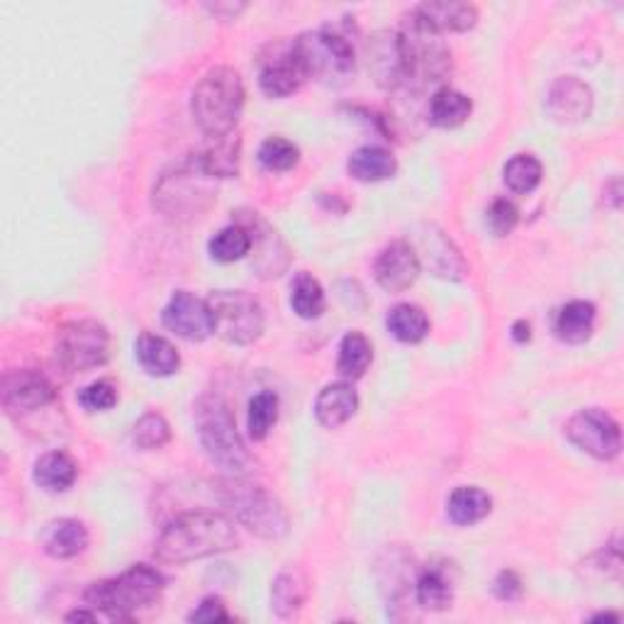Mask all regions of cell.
Returning <instances> with one entry per match:
<instances>
[{"label": "cell", "instance_id": "obj_23", "mask_svg": "<svg viewBox=\"0 0 624 624\" xmlns=\"http://www.w3.org/2000/svg\"><path fill=\"white\" fill-rule=\"evenodd\" d=\"M310 593V583L303 569L298 566H288L271 585V607L279 617H293L303 610Z\"/></svg>", "mask_w": 624, "mask_h": 624}, {"label": "cell", "instance_id": "obj_5", "mask_svg": "<svg viewBox=\"0 0 624 624\" xmlns=\"http://www.w3.org/2000/svg\"><path fill=\"white\" fill-rule=\"evenodd\" d=\"M164 591V578L152 566L137 563L112 581L94 583L86 591V603L110 620H130L137 610L152 605Z\"/></svg>", "mask_w": 624, "mask_h": 624}, {"label": "cell", "instance_id": "obj_42", "mask_svg": "<svg viewBox=\"0 0 624 624\" xmlns=\"http://www.w3.org/2000/svg\"><path fill=\"white\" fill-rule=\"evenodd\" d=\"M189 620L191 622H227L229 612L219 598H205L203 603L191 612Z\"/></svg>", "mask_w": 624, "mask_h": 624}, {"label": "cell", "instance_id": "obj_30", "mask_svg": "<svg viewBox=\"0 0 624 624\" xmlns=\"http://www.w3.org/2000/svg\"><path fill=\"white\" fill-rule=\"evenodd\" d=\"M374 359V346L362 332H346L340 344V359L337 372L346 380L362 378Z\"/></svg>", "mask_w": 624, "mask_h": 624}, {"label": "cell", "instance_id": "obj_13", "mask_svg": "<svg viewBox=\"0 0 624 624\" xmlns=\"http://www.w3.org/2000/svg\"><path fill=\"white\" fill-rule=\"evenodd\" d=\"M161 322H164L166 330L189 342H203L215 334L213 310L207 305V300H201L189 291L173 293L169 305L161 312Z\"/></svg>", "mask_w": 624, "mask_h": 624}, {"label": "cell", "instance_id": "obj_9", "mask_svg": "<svg viewBox=\"0 0 624 624\" xmlns=\"http://www.w3.org/2000/svg\"><path fill=\"white\" fill-rule=\"evenodd\" d=\"M56 359L68 374H84L110 359V332L98 320H78L60 332Z\"/></svg>", "mask_w": 624, "mask_h": 624}, {"label": "cell", "instance_id": "obj_16", "mask_svg": "<svg viewBox=\"0 0 624 624\" xmlns=\"http://www.w3.org/2000/svg\"><path fill=\"white\" fill-rule=\"evenodd\" d=\"M422 271L418 254H415L410 241H390V245L378 254L374 263V273L378 286L388 293H402L418 281Z\"/></svg>", "mask_w": 624, "mask_h": 624}, {"label": "cell", "instance_id": "obj_15", "mask_svg": "<svg viewBox=\"0 0 624 624\" xmlns=\"http://www.w3.org/2000/svg\"><path fill=\"white\" fill-rule=\"evenodd\" d=\"M415 239V254H418L420 266L424 263L439 279L447 281H459L464 279L466 273V263L464 257H461L459 249L452 245V239H447L444 233H439L437 227H422Z\"/></svg>", "mask_w": 624, "mask_h": 624}, {"label": "cell", "instance_id": "obj_32", "mask_svg": "<svg viewBox=\"0 0 624 624\" xmlns=\"http://www.w3.org/2000/svg\"><path fill=\"white\" fill-rule=\"evenodd\" d=\"M207 251H211V257L219 263H233L249 257L251 251L249 229L241 223L219 229V233L211 239V245H207Z\"/></svg>", "mask_w": 624, "mask_h": 624}, {"label": "cell", "instance_id": "obj_28", "mask_svg": "<svg viewBox=\"0 0 624 624\" xmlns=\"http://www.w3.org/2000/svg\"><path fill=\"white\" fill-rule=\"evenodd\" d=\"M493 501L491 495L476 488V485H461L447 501V515L452 519L454 525L469 527L481 523L483 517L491 515Z\"/></svg>", "mask_w": 624, "mask_h": 624}, {"label": "cell", "instance_id": "obj_2", "mask_svg": "<svg viewBox=\"0 0 624 624\" xmlns=\"http://www.w3.org/2000/svg\"><path fill=\"white\" fill-rule=\"evenodd\" d=\"M245 84H241V76L235 68L217 66L207 72L193 90V120L203 135L213 137V140L233 135L241 110H245Z\"/></svg>", "mask_w": 624, "mask_h": 624}, {"label": "cell", "instance_id": "obj_36", "mask_svg": "<svg viewBox=\"0 0 624 624\" xmlns=\"http://www.w3.org/2000/svg\"><path fill=\"white\" fill-rule=\"evenodd\" d=\"M291 305L298 318L303 320H315L325 312V291L318 279H312L310 273H298L293 281V293H291Z\"/></svg>", "mask_w": 624, "mask_h": 624}, {"label": "cell", "instance_id": "obj_45", "mask_svg": "<svg viewBox=\"0 0 624 624\" xmlns=\"http://www.w3.org/2000/svg\"><path fill=\"white\" fill-rule=\"evenodd\" d=\"M66 620H68V622H94V620H96V615H94V612L76 610V612H72V615H68Z\"/></svg>", "mask_w": 624, "mask_h": 624}, {"label": "cell", "instance_id": "obj_22", "mask_svg": "<svg viewBox=\"0 0 624 624\" xmlns=\"http://www.w3.org/2000/svg\"><path fill=\"white\" fill-rule=\"evenodd\" d=\"M88 529L78 519H56L42 531V549L52 559H74L88 549Z\"/></svg>", "mask_w": 624, "mask_h": 624}, {"label": "cell", "instance_id": "obj_10", "mask_svg": "<svg viewBox=\"0 0 624 624\" xmlns=\"http://www.w3.org/2000/svg\"><path fill=\"white\" fill-rule=\"evenodd\" d=\"M0 400H3L10 420L28 424L34 415L56 410V388L44 374L32 372V368H20V372H8L3 376Z\"/></svg>", "mask_w": 624, "mask_h": 624}, {"label": "cell", "instance_id": "obj_12", "mask_svg": "<svg viewBox=\"0 0 624 624\" xmlns=\"http://www.w3.org/2000/svg\"><path fill=\"white\" fill-rule=\"evenodd\" d=\"M366 64L380 88L408 84V52L400 32H376L366 40Z\"/></svg>", "mask_w": 624, "mask_h": 624}, {"label": "cell", "instance_id": "obj_7", "mask_svg": "<svg viewBox=\"0 0 624 624\" xmlns=\"http://www.w3.org/2000/svg\"><path fill=\"white\" fill-rule=\"evenodd\" d=\"M213 310L215 334L229 344L247 346L257 342L263 334V310L245 291H215L207 298Z\"/></svg>", "mask_w": 624, "mask_h": 624}, {"label": "cell", "instance_id": "obj_37", "mask_svg": "<svg viewBox=\"0 0 624 624\" xmlns=\"http://www.w3.org/2000/svg\"><path fill=\"white\" fill-rule=\"evenodd\" d=\"M132 442L137 449L152 452V449H161L171 442V427L164 415L159 412H147L142 415L137 424L132 427Z\"/></svg>", "mask_w": 624, "mask_h": 624}, {"label": "cell", "instance_id": "obj_40", "mask_svg": "<svg viewBox=\"0 0 624 624\" xmlns=\"http://www.w3.org/2000/svg\"><path fill=\"white\" fill-rule=\"evenodd\" d=\"M485 223H488L493 235H498V237L510 235L519 223V207L507 198L495 201L488 207V213H485Z\"/></svg>", "mask_w": 624, "mask_h": 624}, {"label": "cell", "instance_id": "obj_6", "mask_svg": "<svg viewBox=\"0 0 624 624\" xmlns=\"http://www.w3.org/2000/svg\"><path fill=\"white\" fill-rule=\"evenodd\" d=\"M219 501L251 535L261 539H281L288 535L291 517H288L286 507L279 498H273L269 491L259 488V485H251L239 478L225 481L219 485Z\"/></svg>", "mask_w": 624, "mask_h": 624}, {"label": "cell", "instance_id": "obj_34", "mask_svg": "<svg viewBox=\"0 0 624 624\" xmlns=\"http://www.w3.org/2000/svg\"><path fill=\"white\" fill-rule=\"evenodd\" d=\"M541 176H545V166L535 154H517L505 164V183L513 193H531L541 183Z\"/></svg>", "mask_w": 624, "mask_h": 624}, {"label": "cell", "instance_id": "obj_38", "mask_svg": "<svg viewBox=\"0 0 624 624\" xmlns=\"http://www.w3.org/2000/svg\"><path fill=\"white\" fill-rule=\"evenodd\" d=\"M259 161L269 171H291L300 161V149L283 137H269L259 147Z\"/></svg>", "mask_w": 624, "mask_h": 624}, {"label": "cell", "instance_id": "obj_35", "mask_svg": "<svg viewBox=\"0 0 624 624\" xmlns=\"http://www.w3.org/2000/svg\"><path fill=\"white\" fill-rule=\"evenodd\" d=\"M279 420V396L271 390L257 392L249 402V415H247V430L254 442L269 437L271 427Z\"/></svg>", "mask_w": 624, "mask_h": 624}, {"label": "cell", "instance_id": "obj_21", "mask_svg": "<svg viewBox=\"0 0 624 624\" xmlns=\"http://www.w3.org/2000/svg\"><path fill=\"white\" fill-rule=\"evenodd\" d=\"M356 410H359V392L346 380L325 386L315 400V418L327 430H337V427L349 422Z\"/></svg>", "mask_w": 624, "mask_h": 624}, {"label": "cell", "instance_id": "obj_20", "mask_svg": "<svg viewBox=\"0 0 624 624\" xmlns=\"http://www.w3.org/2000/svg\"><path fill=\"white\" fill-rule=\"evenodd\" d=\"M454 593H456V569L452 561L444 559L427 563L418 575V583H415L418 605L432 612H442L447 607H452Z\"/></svg>", "mask_w": 624, "mask_h": 624}, {"label": "cell", "instance_id": "obj_44", "mask_svg": "<svg viewBox=\"0 0 624 624\" xmlns=\"http://www.w3.org/2000/svg\"><path fill=\"white\" fill-rule=\"evenodd\" d=\"M513 337H515V342H529L531 327H529L527 320H517L515 322V325H513Z\"/></svg>", "mask_w": 624, "mask_h": 624}, {"label": "cell", "instance_id": "obj_11", "mask_svg": "<svg viewBox=\"0 0 624 624\" xmlns=\"http://www.w3.org/2000/svg\"><path fill=\"white\" fill-rule=\"evenodd\" d=\"M563 432L571 439V444H575L581 452L598 461H612L615 456H620L622 449L620 424L605 410L585 408L581 412H575L573 418L566 422Z\"/></svg>", "mask_w": 624, "mask_h": 624}, {"label": "cell", "instance_id": "obj_31", "mask_svg": "<svg viewBox=\"0 0 624 624\" xmlns=\"http://www.w3.org/2000/svg\"><path fill=\"white\" fill-rule=\"evenodd\" d=\"M388 332L402 344H418L430 334V318L424 310L410 303H400L388 312Z\"/></svg>", "mask_w": 624, "mask_h": 624}, {"label": "cell", "instance_id": "obj_46", "mask_svg": "<svg viewBox=\"0 0 624 624\" xmlns=\"http://www.w3.org/2000/svg\"><path fill=\"white\" fill-rule=\"evenodd\" d=\"M593 620H612V622H617L620 617H617V615H610V612H603V615H595Z\"/></svg>", "mask_w": 624, "mask_h": 624}, {"label": "cell", "instance_id": "obj_24", "mask_svg": "<svg viewBox=\"0 0 624 624\" xmlns=\"http://www.w3.org/2000/svg\"><path fill=\"white\" fill-rule=\"evenodd\" d=\"M135 349H137V359H140L142 368L149 376L166 378L179 372L181 356L176 352V346H173L169 340L159 337V334L142 332L140 337H137Z\"/></svg>", "mask_w": 624, "mask_h": 624}, {"label": "cell", "instance_id": "obj_17", "mask_svg": "<svg viewBox=\"0 0 624 624\" xmlns=\"http://www.w3.org/2000/svg\"><path fill=\"white\" fill-rule=\"evenodd\" d=\"M310 78L305 60L300 56L295 44L286 47L283 52H276L269 62L263 64L259 86L269 98H286L295 94V90Z\"/></svg>", "mask_w": 624, "mask_h": 624}, {"label": "cell", "instance_id": "obj_29", "mask_svg": "<svg viewBox=\"0 0 624 624\" xmlns=\"http://www.w3.org/2000/svg\"><path fill=\"white\" fill-rule=\"evenodd\" d=\"M471 98L456 88L444 86L430 98V120L437 127H444V130H454V127L464 125L471 118Z\"/></svg>", "mask_w": 624, "mask_h": 624}, {"label": "cell", "instance_id": "obj_4", "mask_svg": "<svg viewBox=\"0 0 624 624\" xmlns=\"http://www.w3.org/2000/svg\"><path fill=\"white\" fill-rule=\"evenodd\" d=\"M211 173L198 159L161 176L154 189V207L173 223H193L217 201V189Z\"/></svg>", "mask_w": 624, "mask_h": 624}, {"label": "cell", "instance_id": "obj_19", "mask_svg": "<svg viewBox=\"0 0 624 624\" xmlns=\"http://www.w3.org/2000/svg\"><path fill=\"white\" fill-rule=\"evenodd\" d=\"M410 22L430 34L466 32L478 22V8L471 3H422L412 8Z\"/></svg>", "mask_w": 624, "mask_h": 624}, {"label": "cell", "instance_id": "obj_43", "mask_svg": "<svg viewBox=\"0 0 624 624\" xmlns=\"http://www.w3.org/2000/svg\"><path fill=\"white\" fill-rule=\"evenodd\" d=\"M207 10H211V13H215V15H225L227 13V18H237L241 10H245V6H223V3H215V6H205Z\"/></svg>", "mask_w": 624, "mask_h": 624}, {"label": "cell", "instance_id": "obj_14", "mask_svg": "<svg viewBox=\"0 0 624 624\" xmlns=\"http://www.w3.org/2000/svg\"><path fill=\"white\" fill-rule=\"evenodd\" d=\"M247 217H239L237 223L245 225L251 235V269H257L263 279H276L288 269L291 254L283 245L279 233L266 223L259 213H245Z\"/></svg>", "mask_w": 624, "mask_h": 624}, {"label": "cell", "instance_id": "obj_8", "mask_svg": "<svg viewBox=\"0 0 624 624\" xmlns=\"http://www.w3.org/2000/svg\"><path fill=\"white\" fill-rule=\"evenodd\" d=\"M300 56L305 60V66L312 76L320 78H337L354 72L356 50L349 34L337 28H322L318 32H305L293 40Z\"/></svg>", "mask_w": 624, "mask_h": 624}, {"label": "cell", "instance_id": "obj_25", "mask_svg": "<svg viewBox=\"0 0 624 624\" xmlns=\"http://www.w3.org/2000/svg\"><path fill=\"white\" fill-rule=\"evenodd\" d=\"M346 169H349V173L356 181L378 183V181H388L396 176L398 161L386 147L366 144V147L356 149V152L349 157V164H346Z\"/></svg>", "mask_w": 624, "mask_h": 624}, {"label": "cell", "instance_id": "obj_33", "mask_svg": "<svg viewBox=\"0 0 624 624\" xmlns=\"http://www.w3.org/2000/svg\"><path fill=\"white\" fill-rule=\"evenodd\" d=\"M239 140H233V135H227L215 140V147L205 149L198 161L213 179H233L239 171Z\"/></svg>", "mask_w": 624, "mask_h": 624}, {"label": "cell", "instance_id": "obj_39", "mask_svg": "<svg viewBox=\"0 0 624 624\" xmlns=\"http://www.w3.org/2000/svg\"><path fill=\"white\" fill-rule=\"evenodd\" d=\"M78 402L88 412H106L115 408V402H118V388H115V384L108 378L96 380V384H90L80 390Z\"/></svg>", "mask_w": 624, "mask_h": 624}, {"label": "cell", "instance_id": "obj_27", "mask_svg": "<svg viewBox=\"0 0 624 624\" xmlns=\"http://www.w3.org/2000/svg\"><path fill=\"white\" fill-rule=\"evenodd\" d=\"M78 478V464L66 452H50L34 464V483L47 493H64Z\"/></svg>", "mask_w": 624, "mask_h": 624}, {"label": "cell", "instance_id": "obj_41", "mask_svg": "<svg viewBox=\"0 0 624 624\" xmlns=\"http://www.w3.org/2000/svg\"><path fill=\"white\" fill-rule=\"evenodd\" d=\"M493 593L495 598L503 600V603H515V600H519L525 593L523 578H519L515 571H501L493 583Z\"/></svg>", "mask_w": 624, "mask_h": 624}, {"label": "cell", "instance_id": "obj_1", "mask_svg": "<svg viewBox=\"0 0 624 624\" xmlns=\"http://www.w3.org/2000/svg\"><path fill=\"white\" fill-rule=\"evenodd\" d=\"M237 545L239 535L233 519L223 513L195 510L173 517L161 529L154 553L164 563H189L233 551Z\"/></svg>", "mask_w": 624, "mask_h": 624}, {"label": "cell", "instance_id": "obj_18", "mask_svg": "<svg viewBox=\"0 0 624 624\" xmlns=\"http://www.w3.org/2000/svg\"><path fill=\"white\" fill-rule=\"evenodd\" d=\"M547 110L561 125L583 122L593 112V90L575 76H563L549 90Z\"/></svg>", "mask_w": 624, "mask_h": 624}, {"label": "cell", "instance_id": "obj_3", "mask_svg": "<svg viewBox=\"0 0 624 624\" xmlns=\"http://www.w3.org/2000/svg\"><path fill=\"white\" fill-rule=\"evenodd\" d=\"M198 439L213 464L235 476H245L251 466V454L237 432L235 415L219 396H205L195 406Z\"/></svg>", "mask_w": 624, "mask_h": 624}, {"label": "cell", "instance_id": "obj_26", "mask_svg": "<svg viewBox=\"0 0 624 624\" xmlns=\"http://www.w3.org/2000/svg\"><path fill=\"white\" fill-rule=\"evenodd\" d=\"M557 337L569 344H583L591 340L595 330V305L588 300H571L566 303L557 315Z\"/></svg>", "mask_w": 624, "mask_h": 624}]
</instances>
